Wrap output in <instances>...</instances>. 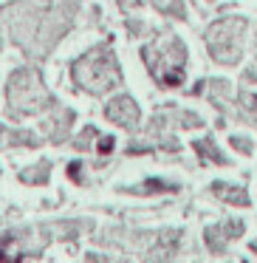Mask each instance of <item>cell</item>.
I'll return each mask as SVG.
<instances>
[{
  "mask_svg": "<svg viewBox=\"0 0 257 263\" xmlns=\"http://www.w3.org/2000/svg\"><path fill=\"white\" fill-rule=\"evenodd\" d=\"M74 77L91 91H105V88L119 82V68L108 51H91L85 60L74 65Z\"/></svg>",
  "mask_w": 257,
  "mask_h": 263,
  "instance_id": "obj_1",
  "label": "cell"
}]
</instances>
